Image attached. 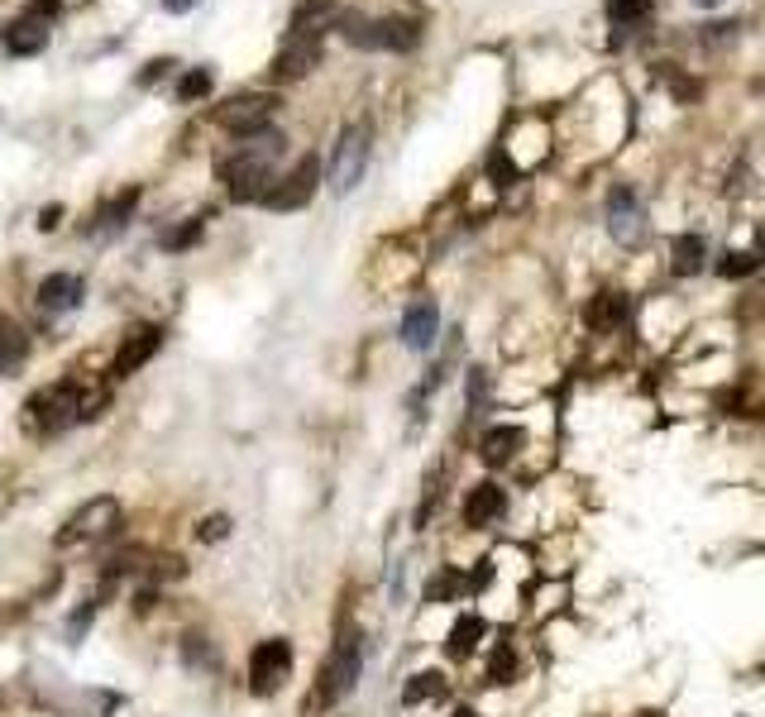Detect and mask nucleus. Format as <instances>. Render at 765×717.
Returning a JSON list of instances; mask_svg holds the SVG:
<instances>
[{
    "instance_id": "31",
    "label": "nucleus",
    "mask_w": 765,
    "mask_h": 717,
    "mask_svg": "<svg viewBox=\"0 0 765 717\" xmlns=\"http://www.w3.org/2000/svg\"><path fill=\"white\" fill-rule=\"evenodd\" d=\"M29 15L34 20H53L58 15V0H29Z\"/></svg>"
},
{
    "instance_id": "4",
    "label": "nucleus",
    "mask_w": 765,
    "mask_h": 717,
    "mask_svg": "<svg viewBox=\"0 0 765 717\" xmlns=\"http://www.w3.org/2000/svg\"><path fill=\"white\" fill-rule=\"evenodd\" d=\"M340 34H345L354 48L407 53V48H416V39H421V24L416 20H359V15H350V20H340Z\"/></svg>"
},
{
    "instance_id": "26",
    "label": "nucleus",
    "mask_w": 765,
    "mask_h": 717,
    "mask_svg": "<svg viewBox=\"0 0 765 717\" xmlns=\"http://www.w3.org/2000/svg\"><path fill=\"white\" fill-rule=\"evenodd\" d=\"M421 698H445V679L440 674H416L407 684V703H421Z\"/></svg>"
},
{
    "instance_id": "17",
    "label": "nucleus",
    "mask_w": 765,
    "mask_h": 717,
    "mask_svg": "<svg viewBox=\"0 0 765 717\" xmlns=\"http://www.w3.org/2000/svg\"><path fill=\"white\" fill-rule=\"evenodd\" d=\"M29 354V335H24L10 316H0V373H15Z\"/></svg>"
},
{
    "instance_id": "29",
    "label": "nucleus",
    "mask_w": 765,
    "mask_h": 717,
    "mask_svg": "<svg viewBox=\"0 0 765 717\" xmlns=\"http://www.w3.org/2000/svg\"><path fill=\"white\" fill-rule=\"evenodd\" d=\"M168 67H173V58H158V63H149L144 72H139V87H153V82H163V77H168Z\"/></svg>"
},
{
    "instance_id": "33",
    "label": "nucleus",
    "mask_w": 765,
    "mask_h": 717,
    "mask_svg": "<svg viewBox=\"0 0 765 717\" xmlns=\"http://www.w3.org/2000/svg\"><path fill=\"white\" fill-rule=\"evenodd\" d=\"M694 5H703V10H713V5H722V0H694Z\"/></svg>"
},
{
    "instance_id": "22",
    "label": "nucleus",
    "mask_w": 765,
    "mask_h": 717,
    "mask_svg": "<svg viewBox=\"0 0 765 717\" xmlns=\"http://www.w3.org/2000/svg\"><path fill=\"white\" fill-rule=\"evenodd\" d=\"M703 268V239L699 235H679L675 239V273L679 278H694Z\"/></svg>"
},
{
    "instance_id": "23",
    "label": "nucleus",
    "mask_w": 765,
    "mask_h": 717,
    "mask_svg": "<svg viewBox=\"0 0 765 717\" xmlns=\"http://www.w3.org/2000/svg\"><path fill=\"white\" fill-rule=\"evenodd\" d=\"M479 636H483L479 617H459L455 627H450V655H469L474 646H479Z\"/></svg>"
},
{
    "instance_id": "30",
    "label": "nucleus",
    "mask_w": 765,
    "mask_h": 717,
    "mask_svg": "<svg viewBox=\"0 0 765 717\" xmlns=\"http://www.w3.org/2000/svg\"><path fill=\"white\" fill-rule=\"evenodd\" d=\"M220 536H230V522L225 517H211V522L201 526V541H220Z\"/></svg>"
},
{
    "instance_id": "12",
    "label": "nucleus",
    "mask_w": 765,
    "mask_h": 717,
    "mask_svg": "<svg viewBox=\"0 0 765 717\" xmlns=\"http://www.w3.org/2000/svg\"><path fill=\"white\" fill-rule=\"evenodd\" d=\"M397 335H402V345L407 349H431L436 345V335H440V306L436 302H412Z\"/></svg>"
},
{
    "instance_id": "10",
    "label": "nucleus",
    "mask_w": 765,
    "mask_h": 717,
    "mask_svg": "<svg viewBox=\"0 0 765 717\" xmlns=\"http://www.w3.org/2000/svg\"><path fill=\"white\" fill-rule=\"evenodd\" d=\"M608 235L617 244H627V249H636L646 239V211H641L632 187H612L608 192Z\"/></svg>"
},
{
    "instance_id": "20",
    "label": "nucleus",
    "mask_w": 765,
    "mask_h": 717,
    "mask_svg": "<svg viewBox=\"0 0 765 717\" xmlns=\"http://www.w3.org/2000/svg\"><path fill=\"white\" fill-rule=\"evenodd\" d=\"M335 15V0H302L297 5V20H292V34H321V24Z\"/></svg>"
},
{
    "instance_id": "13",
    "label": "nucleus",
    "mask_w": 765,
    "mask_h": 717,
    "mask_svg": "<svg viewBox=\"0 0 765 717\" xmlns=\"http://www.w3.org/2000/svg\"><path fill=\"white\" fill-rule=\"evenodd\" d=\"M158 345H163V330H158V326H139V330H130V340H125V349L115 354L110 373H115V378L134 373L139 364H149L153 354H158Z\"/></svg>"
},
{
    "instance_id": "15",
    "label": "nucleus",
    "mask_w": 765,
    "mask_h": 717,
    "mask_svg": "<svg viewBox=\"0 0 765 717\" xmlns=\"http://www.w3.org/2000/svg\"><path fill=\"white\" fill-rule=\"evenodd\" d=\"M503 512H507V493L498 483H479V488L469 493V502H464V522L469 526H493Z\"/></svg>"
},
{
    "instance_id": "21",
    "label": "nucleus",
    "mask_w": 765,
    "mask_h": 717,
    "mask_svg": "<svg viewBox=\"0 0 765 717\" xmlns=\"http://www.w3.org/2000/svg\"><path fill=\"white\" fill-rule=\"evenodd\" d=\"M517 445H522V431H517V426H498V431L483 435V459H488V464H503V459H512Z\"/></svg>"
},
{
    "instance_id": "11",
    "label": "nucleus",
    "mask_w": 765,
    "mask_h": 717,
    "mask_svg": "<svg viewBox=\"0 0 765 717\" xmlns=\"http://www.w3.org/2000/svg\"><path fill=\"white\" fill-rule=\"evenodd\" d=\"M82 292H87V287H82L77 273H53V278L39 283L34 302H39L44 316H63V311H72V306H82Z\"/></svg>"
},
{
    "instance_id": "14",
    "label": "nucleus",
    "mask_w": 765,
    "mask_h": 717,
    "mask_svg": "<svg viewBox=\"0 0 765 717\" xmlns=\"http://www.w3.org/2000/svg\"><path fill=\"white\" fill-rule=\"evenodd\" d=\"M0 39H5V53H15V58H34V53H44L48 48V20L24 15V20H15Z\"/></svg>"
},
{
    "instance_id": "27",
    "label": "nucleus",
    "mask_w": 765,
    "mask_h": 717,
    "mask_svg": "<svg viewBox=\"0 0 765 717\" xmlns=\"http://www.w3.org/2000/svg\"><path fill=\"white\" fill-rule=\"evenodd\" d=\"M206 91H211V72L197 67V72H187V77L177 82V101H201Z\"/></svg>"
},
{
    "instance_id": "16",
    "label": "nucleus",
    "mask_w": 765,
    "mask_h": 717,
    "mask_svg": "<svg viewBox=\"0 0 765 717\" xmlns=\"http://www.w3.org/2000/svg\"><path fill=\"white\" fill-rule=\"evenodd\" d=\"M316 58H321L316 34H292V39H287V48L278 53V77H302V72H311V67H316Z\"/></svg>"
},
{
    "instance_id": "19",
    "label": "nucleus",
    "mask_w": 765,
    "mask_h": 717,
    "mask_svg": "<svg viewBox=\"0 0 765 717\" xmlns=\"http://www.w3.org/2000/svg\"><path fill=\"white\" fill-rule=\"evenodd\" d=\"M589 321L598 330L622 326V321H627V297H622V292H598V297H593V306H589Z\"/></svg>"
},
{
    "instance_id": "18",
    "label": "nucleus",
    "mask_w": 765,
    "mask_h": 717,
    "mask_svg": "<svg viewBox=\"0 0 765 717\" xmlns=\"http://www.w3.org/2000/svg\"><path fill=\"white\" fill-rule=\"evenodd\" d=\"M608 15L617 34H636L641 24L651 20V0H608Z\"/></svg>"
},
{
    "instance_id": "32",
    "label": "nucleus",
    "mask_w": 765,
    "mask_h": 717,
    "mask_svg": "<svg viewBox=\"0 0 765 717\" xmlns=\"http://www.w3.org/2000/svg\"><path fill=\"white\" fill-rule=\"evenodd\" d=\"M201 0H163V10H173V15H187V10H197Z\"/></svg>"
},
{
    "instance_id": "2",
    "label": "nucleus",
    "mask_w": 765,
    "mask_h": 717,
    "mask_svg": "<svg viewBox=\"0 0 765 717\" xmlns=\"http://www.w3.org/2000/svg\"><path fill=\"white\" fill-rule=\"evenodd\" d=\"M369 149H373V130L359 120V125H350V130H340V139H335V153H330V168H326V182L335 187V192L345 196L354 192L359 182H364V168H369Z\"/></svg>"
},
{
    "instance_id": "24",
    "label": "nucleus",
    "mask_w": 765,
    "mask_h": 717,
    "mask_svg": "<svg viewBox=\"0 0 765 717\" xmlns=\"http://www.w3.org/2000/svg\"><path fill=\"white\" fill-rule=\"evenodd\" d=\"M134 201H139V192H125L120 201H110L106 211H101V225H96V230H101V235H110V230H125V216L134 211Z\"/></svg>"
},
{
    "instance_id": "3",
    "label": "nucleus",
    "mask_w": 765,
    "mask_h": 717,
    "mask_svg": "<svg viewBox=\"0 0 765 717\" xmlns=\"http://www.w3.org/2000/svg\"><path fill=\"white\" fill-rule=\"evenodd\" d=\"M24 412H29V426H34V431H63L72 421L91 416L87 397H82V388H77L72 378H67V383H53V388H44V392H34Z\"/></svg>"
},
{
    "instance_id": "9",
    "label": "nucleus",
    "mask_w": 765,
    "mask_h": 717,
    "mask_svg": "<svg viewBox=\"0 0 765 717\" xmlns=\"http://www.w3.org/2000/svg\"><path fill=\"white\" fill-rule=\"evenodd\" d=\"M273 115H278V101H273V96L244 91V96H235L230 106H220V130H230L235 139H254V134H268Z\"/></svg>"
},
{
    "instance_id": "6",
    "label": "nucleus",
    "mask_w": 765,
    "mask_h": 717,
    "mask_svg": "<svg viewBox=\"0 0 765 717\" xmlns=\"http://www.w3.org/2000/svg\"><path fill=\"white\" fill-rule=\"evenodd\" d=\"M287 679H292V646H287L283 636L254 646V655H249V694L268 698V694H278Z\"/></svg>"
},
{
    "instance_id": "25",
    "label": "nucleus",
    "mask_w": 765,
    "mask_h": 717,
    "mask_svg": "<svg viewBox=\"0 0 765 717\" xmlns=\"http://www.w3.org/2000/svg\"><path fill=\"white\" fill-rule=\"evenodd\" d=\"M718 273H722V278H746V273H756V254L732 249V254H722V259H718Z\"/></svg>"
},
{
    "instance_id": "8",
    "label": "nucleus",
    "mask_w": 765,
    "mask_h": 717,
    "mask_svg": "<svg viewBox=\"0 0 765 717\" xmlns=\"http://www.w3.org/2000/svg\"><path fill=\"white\" fill-rule=\"evenodd\" d=\"M316 182H321V163L306 153V158L292 163V173H287L283 182H268V192H263L259 201L268 211H302L306 201L316 196Z\"/></svg>"
},
{
    "instance_id": "7",
    "label": "nucleus",
    "mask_w": 765,
    "mask_h": 717,
    "mask_svg": "<svg viewBox=\"0 0 765 717\" xmlns=\"http://www.w3.org/2000/svg\"><path fill=\"white\" fill-rule=\"evenodd\" d=\"M359 670H364V646H359V636H340V646L330 651L326 670H321V689H316V703H330V698L350 694L354 684H359Z\"/></svg>"
},
{
    "instance_id": "34",
    "label": "nucleus",
    "mask_w": 765,
    "mask_h": 717,
    "mask_svg": "<svg viewBox=\"0 0 765 717\" xmlns=\"http://www.w3.org/2000/svg\"><path fill=\"white\" fill-rule=\"evenodd\" d=\"M455 717H474V713H469V708H459V713Z\"/></svg>"
},
{
    "instance_id": "28",
    "label": "nucleus",
    "mask_w": 765,
    "mask_h": 717,
    "mask_svg": "<svg viewBox=\"0 0 765 717\" xmlns=\"http://www.w3.org/2000/svg\"><path fill=\"white\" fill-rule=\"evenodd\" d=\"M197 239H201V220H182L177 230H168V235H163V249H168V254H177V249H187V244H197Z\"/></svg>"
},
{
    "instance_id": "1",
    "label": "nucleus",
    "mask_w": 765,
    "mask_h": 717,
    "mask_svg": "<svg viewBox=\"0 0 765 717\" xmlns=\"http://www.w3.org/2000/svg\"><path fill=\"white\" fill-rule=\"evenodd\" d=\"M283 134H254V144L240 153H230L225 163H220V182H225V192L230 201H259L268 192V182H273V158L283 153Z\"/></svg>"
},
{
    "instance_id": "5",
    "label": "nucleus",
    "mask_w": 765,
    "mask_h": 717,
    "mask_svg": "<svg viewBox=\"0 0 765 717\" xmlns=\"http://www.w3.org/2000/svg\"><path fill=\"white\" fill-rule=\"evenodd\" d=\"M115 526H120V502L115 498H91L87 507H77V512L63 522L58 545H63V550H72V545H91V541H101V536H110Z\"/></svg>"
}]
</instances>
